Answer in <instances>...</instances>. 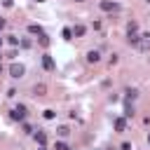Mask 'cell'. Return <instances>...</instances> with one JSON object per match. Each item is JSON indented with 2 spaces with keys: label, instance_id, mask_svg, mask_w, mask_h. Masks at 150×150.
I'll use <instances>...</instances> for the list:
<instances>
[{
  "label": "cell",
  "instance_id": "cell-1",
  "mask_svg": "<svg viewBox=\"0 0 150 150\" xmlns=\"http://www.w3.org/2000/svg\"><path fill=\"white\" fill-rule=\"evenodd\" d=\"M9 117H12V120H16V122H23V120H26V108H23V105L12 108V110H9Z\"/></svg>",
  "mask_w": 150,
  "mask_h": 150
},
{
  "label": "cell",
  "instance_id": "cell-2",
  "mask_svg": "<svg viewBox=\"0 0 150 150\" xmlns=\"http://www.w3.org/2000/svg\"><path fill=\"white\" fill-rule=\"evenodd\" d=\"M23 73H26V68H23L21 63H12V66H9V75H12V77H23Z\"/></svg>",
  "mask_w": 150,
  "mask_h": 150
},
{
  "label": "cell",
  "instance_id": "cell-3",
  "mask_svg": "<svg viewBox=\"0 0 150 150\" xmlns=\"http://www.w3.org/2000/svg\"><path fill=\"white\" fill-rule=\"evenodd\" d=\"M101 9H103V12H117L120 5H117V2H110V0H101Z\"/></svg>",
  "mask_w": 150,
  "mask_h": 150
},
{
  "label": "cell",
  "instance_id": "cell-4",
  "mask_svg": "<svg viewBox=\"0 0 150 150\" xmlns=\"http://www.w3.org/2000/svg\"><path fill=\"white\" fill-rule=\"evenodd\" d=\"M42 66H45V70H54V59L49 54H45L42 56Z\"/></svg>",
  "mask_w": 150,
  "mask_h": 150
},
{
  "label": "cell",
  "instance_id": "cell-5",
  "mask_svg": "<svg viewBox=\"0 0 150 150\" xmlns=\"http://www.w3.org/2000/svg\"><path fill=\"white\" fill-rule=\"evenodd\" d=\"M87 61H89V63H98V61H101V54H98L96 49H91V52L87 54Z\"/></svg>",
  "mask_w": 150,
  "mask_h": 150
},
{
  "label": "cell",
  "instance_id": "cell-6",
  "mask_svg": "<svg viewBox=\"0 0 150 150\" xmlns=\"http://www.w3.org/2000/svg\"><path fill=\"white\" fill-rule=\"evenodd\" d=\"M70 30H73V35H75V38H82V35H84V30H87V28H84V26H82V23H77V26H75V28H70Z\"/></svg>",
  "mask_w": 150,
  "mask_h": 150
},
{
  "label": "cell",
  "instance_id": "cell-7",
  "mask_svg": "<svg viewBox=\"0 0 150 150\" xmlns=\"http://www.w3.org/2000/svg\"><path fill=\"white\" fill-rule=\"evenodd\" d=\"M115 129H117V131H124V129H127V120H124V117H117V120H115Z\"/></svg>",
  "mask_w": 150,
  "mask_h": 150
},
{
  "label": "cell",
  "instance_id": "cell-8",
  "mask_svg": "<svg viewBox=\"0 0 150 150\" xmlns=\"http://www.w3.org/2000/svg\"><path fill=\"white\" fill-rule=\"evenodd\" d=\"M28 33H33V35H42V28H40L38 23H30V26H28Z\"/></svg>",
  "mask_w": 150,
  "mask_h": 150
},
{
  "label": "cell",
  "instance_id": "cell-9",
  "mask_svg": "<svg viewBox=\"0 0 150 150\" xmlns=\"http://www.w3.org/2000/svg\"><path fill=\"white\" fill-rule=\"evenodd\" d=\"M35 141H38L40 145H45V143H47V134H45V131H38V134H35Z\"/></svg>",
  "mask_w": 150,
  "mask_h": 150
},
{
  "label": "cell",
  "instance_id": "cell-10",
  "mask_svg": "<svg viewBox=\"0 0 150 150\" xmlns=\"http://www.w3.org/2000/svg\"><path fill=\"white\" fill-rule=\"evenodd\" d=\"M138 30V23L136 21H129V26H127V33H136Z\"/></svg>",
  "mask_w": 150,
  "mask_h": 150
},
{
  "label": "cell",
  "instance_id": "cell-11",
  "mask_svg": "<svg viewBox=\"0 0 150 150\" xmlns=\"http://www.w3.org/2000/svg\"><path fill=\"white\" fill-rule=\"evenodd\" d=\"M124 94H127V98H136V96H138V91H136V89H127Z\"/></svg>",
  "mask_w": 150,
  "mask_h": 150
},
{
  "label": "cell",
  "instance_id": "cell-12",
  "mask_svg": "<svg viewBox=\"0 0 150 150\" xmlns=\"http://www.w3.org/2000/svg\"><path fill=\"white\" fill-rule=\"evenodd\" d=\"M68 134H70V129H68V127H59V136H63V138H66Z\"/></svg>",
  "mask_w": 150,
  "mask_h": 150
},
{
  "label": "cell",
  "instance_id": "cell-13",
  "mask_svg": "<svg viewBox=\"0 0 150 150\" xmlns=\"http://www.w3.org/2000/svg\"><path fill=\"white\" fill-rule=\"evenodd\" d=\"M61 35H63L66 40H70V38H73V30H70V28H63V33H61Z\"/></svg>",
  "mask_w": 150,
  "mask_h": 150
},
{
  "label": "cell",
  "instance_id": "cell-14",
  "mask_svg": "<svg viewBox=\"0 0 150 150\" xmlns=\"http://www.w3.org/2000/svg\"><path fill=\"white\" fill-rule=\"evenodd\" d=\"M7 42H9V45H14V47H16V45H19V38H14V35H7Z\"/></svg>",
  "mask_w": 150,
  "mask_h": 150
},
{
  "label": "cell",
  "instance_id": "cell-15",
  "mask_svg": "<svg viewBox=\"0 0 150 150\" xmlns=\"http://www.w3.org/2000/svg\"><path fill=\"white\" fill-rule=\"evenodd\" d=\"M40 45H42V47H47V45H49V38H47V35H45V33H42V35H40Z\"/></svg>",
  "mask_w": 150,
  "mask_h": 150
},
{
  "label": "cell",
  "instance_id": "cell-16",
  "mask_svg": "<svg viewBox=\"0 0 150 150\" xmlns=\"http://www.w3.org/2000/svg\"><path fill=\"white\" fill-rule=\"evenodd\" d=\"M54 117H56L54 110H45V120H54Z\"/></svg>",
  "mask_w": 150,
  "mask_h": 150
},
{
  "label": "cell",
  "instance_id": "cell-17",
  "mask_svg": "<svg viewBox=\"0 0 150 150\" xmlns=\"http://www.w3.org/2000/svg\"><path fill=\"white\" fill-rule=\"evenodd\" d=\"M33 91H35V94H45V84H35Z\"/></svg>",
  "mask_w": 150,
  "mask_h": 150
},
{
  "label": "cell",
  "instance_id": "cell-18",
  "mask_svg": "<svg viewBox=\"0 0 150 150\" xmlns=\"http://www.w3.org/2000/svg\"><path fill=\"white\" fill-rule=\"evenodd\" d=\"M56 150H70V148H68L66 143H61V141H59V143H56Z\"/></svg>",
  "mask_w": 150,
  "mask_h": 150
},
{
  "label": "cell",
  "instance_id": "cell-19",
  "mask_svg": "<svg viewBox=\"0 0 150 150\" xmlns=\"http://www.w3.org/2000/svg\"><path fill=\"white\" fill-rule=\"evenodd\" d=\"M124 115H127V117H131V115H134V108H131V105H127V110H124Z\"/></svg>",
  "mask_w": 150,
  "mask_h": 150
},
{
  "label": "cell",
  "instance_id": "cell-20",
  "mask_svg": "<svg viewBox=\"0 0 150 150\" xmlns=\"http://www.w3.org/2000/svg\"><path fill=\"white\" fill-rule=\"evenodd\" d=\"M0 28H5V19H0Z\"/></svg>",
  "mask_w": 150,
  "mask_h": 150
},
{
  "label": "cell",
  "instance_id": "cell-21",
  "mask_svg": "<svg viewBox=\"0 0 150 150\" xmlns=\"http://www.w3.org/2000/svg\"><path fill=\"white\" fill-rule=\"evenodd\" d=\"M40 150H47V148H45V145H40Z\"/></svg>",
  "mask_w": 150,
  "mask_h": 150
},
{
  "label": "cell",
  "instance_id": "cell-22",
  "mask_svg": "<svg viewBox=\"0 0 150 150\" xmlns=\"http://www.w3.org/2000/svg\"><path fill=\"white\" fill-rule=\"evenodd\" d=\"M148 143H150V134H148Z\"/></svg>",
  "mask_w": 150,
  "mask_h": 150
},
{
  "label": "cell",
  "instance_id": "cell-23",
  "mask_svg": "<svg viewBox=\"0 0 150 150\" xmlns=\"http://www.w3.org/2000/svg\"><path fill=\"white\" fill-rule=\"evenodd\" d=\"M0 45H2V38H0Z\"/></svg>",
  "mask_w": 150,
  "mask_h": 150
},
{
  "label": "cell",
  "instance_id": "cell-24",
  "mask_svg": "<svg viewBox=\"0 0 150 150\" xmlns=\"http://www.w3.org/2000/svg\"><path fill=\"white\" fill-rule=\"evenodd\" d=\"M38 2H42V0H38Z\"/></svg>",
  "mask_w": 150,
  "mask_h": 150
},
{
  "label": "cell",
  "instance_id": "cell-25",
  "mask_svg": "<svg viewBox=\"0 0 150 150\" xmlns=\"http://www.w3.org/2000/svg\"><path fill=\"white\" fill-rule=\"evenodd\" d=\"M145 2H150V0H145Z\"/></svg>",
  "mask_w": 150,
  "mask_h": 150
}]
</instances>
